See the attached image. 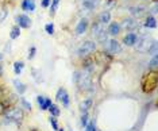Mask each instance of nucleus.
Instances as JSON below:
<instances>
[{
	"label": "nucleus",
	"mask_w": 158,
	"mask_h": 131,
	"mask_svg": "<svg viewBox=\"0 0 158 131\" xmlns=\"http://www.w3.org/2000/svg\"><path fill=\"white\" fill-rule=\"evenodd\" d=\"M141 85H142V91L145 93L154 92L158 87V72L152 70V72H149V73H146L142 77Z\"/></svg>",
	"instance_id": "nucleus-1"
},
{
	"label": "nucleus",
	"mask_w": 158,
	"mask_h": 131,
	"mask_svg": "<svg viewBox=\"0 0 158 131\" xmlns=\"http://www.w3.org/2000/svg\"><path fill=\"white\" fill-rule=\"evenodd\" d=\"M74 82L78 85L80 89H89V87L92 84V77H91V70H84V72H76L73 76Z\"/></svg>",
	"instance_id": "nucleus-2"
},
{
	"label": "nucleus",
	"mask_w": 158,
	"mask_h": 131,
	"mask_svg": "<svg viewBox=\"0 0 158 131\" xmlns=\"http://www.w3.org/2000/svg\"><path fill=\"white\" fill-rule=\"evenodd\" d=\"M95 50H96V43L92 42V41H87L77 49V54L81 57H87L91 53L95 52Z\"/></svg>",
	"instance_id": "nucleus-3"
},
{
	"label": "nucleus",
	"mask_w": 158,
	"mask_h": 131,
	"mask_svg": "<svg viewBox=\"0 0 158 131\" xmlns=\"http://www.w3.org/2000/svg\"><path fill=\"white\" fill-rule=\"evenodd\" d=\"M6 116L8 120H14V122H22L23 119V111L20 108H12V110L7 111L6 112Z\"/></svg>",
	"instance_id": "nucleus-4"
},
{
	"label": "nucleus",
	"mask_w": 158,
	"mask_h": 131,
	"mask_svg": "<svg viewBox=\"0 0 158 131\" xmlns=\"http://www.w3.org/2000/svg\"><path fill=\"white\" fill-rule=\"evenodd\" d=\"M134 45H135L138 52H147V50H149V46L152 45V43H150V38L147 37V35H143V37L138 38V42H135Z\"/></svg>",
	"instance_id": "nucleus-5"
},
{
	"label": "nucleus",
	"mask_w": 158,
	"mask_h": 131,
	"mask_svg": "<svg viewBox=\"0 0 158 131\" xmlns=\"http://www.w3.org/2000/svg\"><path fill=\"white\" fill-rule=\"evenodd\" d=\"M56 99L58 101H62L64 107H69V103H70V101H69V95H68V92L64 88H60L58 91H57Z\"/></svg>",
	"instance_id": "nucleus-6"
},
{
	"label": "nucleus",
	"mask_w": 158,
	"mask_h": 131,
	"mask_svg": "<svg viewBox=\"0 0 158 131\" xmlns=\"http://www.w3.org/2000/svg\"><path fill=\"white\" fill-rule=\"evenodd\" d=\"M107 50H108L110 53H112V54L119 53L120 50H122L120 43L118 42V41H115V39H111V41L107 42Z\"/></svg>",
	"instance_id": "nucleus-7"
},
{
	"label": "nucleus",
	"mask_w": 158,
	"mask_h": 131,
	"mask_svg": "<svg viewBox=\"0 0 158 131\" xmlns=\"http://www.w3.org/2000/svg\"><path fill=\"white\" fill-rule=\"evenodd\" d=\"M16 23L19 24V27H23V28H28L31 26V20L27 15H18L16 16Z\"/></svg>",
	"instance_id": "nucleus-8"
},
{
	"label": "nucleus",
	"mask_w": 158,
	"mask_h": 131,
	"mask_svg": "<svg viewBox=\"0 0 158 131\" xmlns=\"http://www.w3.org/2000/svg\"><path fill=\"white\" fill-rule=\"evenodd\" d=\"M122 26H123L126 30H134V28L138 27V22H136L134 18H127V19L123 20Z\"/></svg>",
	"instance_id": "nucleus-9"
},
{
	"label": "nucleus",
	"mask_w": 158,
	"mask_h": 131,
	"mask_svg": "<svg viewBox=\"0 0 158 131\" xmlns=\"http://www.w3.org/2000/svg\"><path fill=\"white\" fill-rule=\"evenodd\" d=\"M87 27H88V20L87 19H81L80 22H78L77 27H76V32H77L78 35L84 34L85 30H87Z\"/></svg>",
	"instance_id": "nucleus-10"
},
{
	"label": "nucleus",
	"mask_w": 158,
	"mask_h": 131,
	"mask_svg": "<svg viewBox=\"0 0 158 131\" xmlns=\"http://www.w3.org/2000/svg\"><path fill=\"white\" fill-rule=\"evenodd\" d=\"M123 42H124V45H127V46H134V43L136 42V35L134 32H130V34H127L124 37Z\"/></svg>",
	"instance_id": "nucleus-11"
},
{
	"label": "nucleus",
	"mask_w": 158,
	"mask_h": 131,
	"mask_svg": "<svg viewBox=\"0 0 158 131\" xmlns=\"http://www.w3.org/2000/svg\"><path fill=\"white\" fill-rule=\"evenodd\" d=\"M110 19H111V14L108 12V11H104V12H102L99 15V23H102V24H107L110 22Z\"/></svg>",
	"instance_id": "nucleus-12"
},
{
	"label": "nucleus",
	"mask_w": 158,
	"mask_h": 131,
	"mask_svg": "<svg viewBox=\"0 0 158 131\" xmlns=\"http://www.w3.org/2000/svg\"><path fill=\"white\" fill-rule=\"evenodd\" d=\"M98 3H99V0H82V6L87 10H95Z\"/></svg>",
	"instance_id": "nucleus-13"
},
{
	"label": "nucleus",
	"mask_w": 158,
	"mask_h": 131,
	"mask_svg": "<svg viewBox=\"0 0 158 131\" xmlns=\"http://www.w3.org/2000/svg\"><path fill=\"white\" fill-rule=\"evenodd\" d=\"M119 31H120V26H119V24H118V23H111L107 32H108L110 35H118V34H119Z\"/></svg>",
	"instance_id": "nucleus-14"
},
{
	"label": "nucleus",
	"mask_w": 158,
	"mask_h": 131,
	"mask_svg": "<svg viewBox=\"0 0 158 131\" xmlns=\"http://www.w3.org/2000/svg\"><path fill=\"white\" fill-rule=\"evenodd\" d=\"M145 27L147 28H156L157 27V20H156V18H153V16H149L146 19L145 22Z\"/></svg>",
	"instance_id": "nucleus-15"
},
{
	"label": "nucleus",
	"mask_w": 158,
	"mask_h": 131,
	"mask_svg": "<svg viewBox=\"0 0 158 131\" xmlns=\"http://www.w3.org/2000/svg\"><path fill=\"white\" fill-rule=\"evenodd\" d=\"M91 105H92V100L91 99H88V100H85V101H82V103L80 104V110L81 112L84 114V112H87L89 108H91Z\"/></svg>",
	"instance_id": "nucleus-16"
},
{
	"label": "nucleus",
	"mask_w": 158,
	"mask_h": 131,
	"mask_svg": "<svg viewBox=\"0 0 158 131\" xmlns=\"http://www.w3.org/2000/svg\"><path fill=\"white\" fill-rule=\"evenodd\" d=\"M23 66H24V64L22 62V61H16V62L14 64V72H15L16 76H19L20 73H22Z\"/></svg>",
	"instance_id": "nucleus-17"
},
{
	"label": "nucleus",
	"mask_w": 158,
	"mask_h": 131,
	"mask_svg": "<svg viewBox=\"0 0 158 131\" xmlns=\"http://www.w3.org/2000/svg\"><path fill=\"white\" fill-rule=\"evenodd\" d=\"M100 31H103V24L99 23V22H95V23L92 24V34L93 35H98Z\"/></svg>",
	"instance_id": "nucleus-18"
},
{
	"label": "nucleus",
	"mask_w": 158,
	"mask_h": 131,
	"mask_svg": "<svg viewBox=\"0 0 158 131\" xmlns=\"http://www.w3.org/2000/svg\"><path fill=\"white\" fill-rule=\"evenodd\" d=\"M14 85H15L16 91H18V92H19L20 95L26 92V85L22 84V82H20V81H18V80H15V81H14Z\"/></svg>",
	"instance_id": "nucleus-19"
},
{
	"label": "nucleus",
	"mask_w": 158,
	"mask_h": 131,
	"mask_svg": "<svg viewBox=\"0 0 158 131\" xmlns=\"http://www.w3.org/2000/svg\"><path fill=\"white\" fill-rule=\"evenodd\" d=\"M96 37H98V41L99 42H103V43H106L107 42V39H108V32H106V31H100L98 35H96Z\"/></svg>",
	"instance_id": "nucleus-20"
},
{
	"label": "nucleus",
	"mask_w": 158,
	"mask_h": 131,
	"mask_svg": "<svg viewBox=\"0 0 158 131\" xmlns=\"http://www.w3.org/2000/svg\"><path fill=\"white\" fill-rule=\"evenodd\" d=\"M48 110L50 111V115L54 116V118H57V116H60V108L57 107V105L52 104V105H50V107L48 108Z\"/></svg>",
	"instance_id": "nucleus-21"
},
{
	"label": "nucleus",
	"mask_w": 158,
	"mask_h": 131,
	"mask_svg": "<svg viewBox=\"0 0 158 131\" xmlns=\"http://www.w3.org/2000/svg\"><path fill=\"white\" fill-rule=\"evenodd\" d=\"M19 35H20V28H19V26H14L12 30H11V34H10V37H11V39H16Z\"/></svg>",
	"instance_id": "nucleus-22"
},
{
	"label": "nucleus",
	"mask_w": 158,
	"mask_h": 131,
	"mask_svg": "<svg viewBox=\"0 0 158 131\" xmlns=\"http://www.w3.org/2000/svg\"><path fill=\"white\" fill-rule=\"evenodd\" d=\"M147 52H149V54H152L153 57L158 54V53H157V42H156V41L152 42V45L149 46V50H147Z\"/></svg>",
	"instance_id": "nucleus-23"
},
{
	"label": "nucleus",
	"mask_w": 158,
	"mask_h": 131,
	"mask_svg": "<svg viewBox=\"0 0 158 131\" xmlns=\"http://www.w3.org/2000/svg\"><path fill=\"white\" fill-rule=\"evenodd\" d=\"M37 101H38L39 107H41V110H42V111H46V107H45L46 99H45V97H44V96H38V97H37Z\"/></svg>",
	"instance_id": "nucleus-24"
},
{
	"label": "nucleus",
	"mask_w": 158,
	"mask_h": 131,
	"mask_svg": "<svg viewBox=\"0 0 158 131\" xmlns=\"http://www.w3.org/2000/svg\"><path fill=\"white\" fill-rule=\"evenodd\" d=\"M142 10H143L142 7H138V8H136V7H132V8H131V14H132V15H136V16H141L142 12H143Z\"/></svg>",
	"instance_id": "nucleus-25"
},
{
	"label": "nucleus",
	"mask_w": 158,
	"mask_h": 131,
	"mask_svg": "<svg viewBox=\"0 0 158 131\" xmlns=\"http://www.w3.org/2000/svg\"><path fill=\"white\" fill-rule=\"evenodd\" d=\"M49 122H50V125H52L53 130L58 131V125H57V120H56V118H54V116H52V115H50V118H49Z\"/></svg>",
	"instance_id": "nucleus-26"
},
{
	"label": "nucleus",
	"mask_w": 158,
	"mask_h": 131,
	"mask_svg": "<svg viewBox=\"0 0 158 131\" xmlns=\"http://www.w3.org/2000/svg\"><path fill=\"white\" fill-rule=\"evenodd\" d=\"M33 74H34V78H35V81H37V82L42 81V77H41V70H38V69H33Z\"/></svg>",
	"instance_id": "nucleus-27"
},
{
	"label": "nucleus",
	"mask_w": 158,
	"mask_h": 131,
	"mask_svg": "<svg viewBox=\"0 0 158 131\" xmlns=\"http://www.w3.org/2000/svg\"><path fill=\"white\" fill-rule=\"evenodd\" d=\"M157 56H154L153 58H152V61H150V64H149V66H150V69L152 70H157Z\"/></svg>",
	"instance_id": "nucleus-28"
},
{
	"label": "nucleus",
	"mask_w": 158,
	"mask_h": 131,
	"mask_svg": "<svg viewBox=\"0 0 158 131\" xmlns=\"http://www.w3.org/2000/svg\"><path fill=\"white\" fill-rule=\"evenodd\" d=\"M58 4H60V0H53L52 6H50V12L54 14L56 11H57V7H58Z\"/></svg>",
	"instance_id": "nucleus-29"
},
{
	"label": "nucleus",
	"mask_w": 158,
	"mask_h": 131,
	"mask_svg": "<svg viewBox=\"0 0 158 131\" xmlns=\"http://www.w3.org/2000/svg\"><path fill=\"white\" fill-rule=\"evenodd\" d=\"M45 30H46V32H48V34H50V35L54 34V26H53L52 23L46 24V26H45Z\"/></svg>",
	"instance_id": "nucleus-30"
},
{
	"label": "nucleus",
	"mask_w": 158,
	"mask_h": 131,
	"mask_svg": "<svg viewBox=\"0 0 158 131\" xmlns=\"http://www.w3.org/2000/svg\"><path fill=\"white\" fill-rule=\"evenodd\" d=\"M20 103H22V105H23V108H26V110H28V111H31V104L28 103V101L24 99V97H22L20 99Z\"/></svg>",
	"instance_id": "nucleus-31"
},
{
	"label": "nucleus",
	"mask_w": 158,
	"mask_h": 131,
	"mask_svg": "<svg viewBox=\"0 0 158 131\" xmlns=\"http://www.w3.org/2000/svg\"><path fill=\"white\" fill-rule=\"evenodd\" d=\"M81 125H82V127H85L88 125V114L87 112H84L82 116H81Z\"/></svg>",
	"instance_id": "nucleus-32"
},
{
	"label": "nucleus",
	"mask_w": 158,
	"mask_h": 131,
	"mask_svg": "<svg viewBox=\"0 0 158 131\" xmlns=\"http://www.w3.org/2000/svg\"><path fill=\"white\" fill-rule=\"evenodd\" d=\"M7 15H8V14H7V11L6 10H0V22H4V19L7 18Z\"/></svg>",
	"instance_id": "nucleus-33"
},
{
	"label": "nucleus",
	"mask_w": 158,
	"mask_h": 131,
	"mask_svg": "<svg viewBox=\"0 0 158 131\" xmlns=\"http://www.w3.org/2000/svg\"><path fill=\"white\" fill-rule=\"evenodd\" d=\"M35 53H37V49H35V47L33 46V47L30 49V53H28V60H33L34 56H35Z\"/></svg>",
	"instance_id": "nucleus-34"
},
{
	"label": "nucleus",
	"mask_w": 158,
	"mask_h": 131,
	"mask_svg": "<svg viewBox=\"0 0 158 131\" xmlns=\"http://www.w3.org/2000/svg\"><path fill=\"white\" fill-rule=\"evenodd\" d=\"M95 130V123L91 122V123H88L87 126H85V131H93Z\"/></svg>",
	"instance_id": "nucleus-35"
},
{
	"label": "nucleus",
	"mask_w": 158,
	"mask_h": 131,
	"mask_svg": "<svg viewBox=\"0 0 158 131\" xmlns=\"http://www.w3.org/2000/svg\"><path fill=\"white\" fill-rule=\"evenodd\" d=\"M35 10V4H34V0H30V3H28V7H27V11H30V12H33Z\"/></svg>",
	"instance_id": "nucleus-36"
},
{
	"label": "nucleus",
	"mask_w": 158,
	"mask_h": 131,
	"mask_svg": "<svg viewBox=\"0 0 158 131\" xmlns=\"http://www.w3.org/2000/svg\"><path fill=\"white\" fill-rule=\"evenodd\" d=\"M6 110H7V107L3 103H0V115H3V114H6Z\"/></svg>",
	"instance_id": "nucleus-37"
},
{
	"label": "nucleus",
	"mask_w": 158,
	"mask_h": 131,
	"mask_svg": "<svg viewBox=\"0 0 158 131\" xmlns=\"http://www.w3.org/2000/svg\"><path fill=\"white\" fill-rule=\"evenodd\" d=\"M28 3H30V0H23V3H22V8L24 11H27V7H28Z\"/></svg>",
	"instance_id": "nucleus-38"
},
{
	"label": "nucleus",
	"mask_w": 158,
	"mask_h": 131,
	"mask_svg": "<svg viewBox=\"0 0 158 131\" xmlns=\"http://www.w3.org/2000/svg\"><path fill=\"white\" fill-rule=\"evenodd\" d=\"M50 6V0H42V7H49Z\"/></svg>",
	"instance_id": "nucleus-39"
},
{
	"label": "nucleus",
	"mask_w": 158,
	"mask_h": 131,
	"mask_svg": "<svg viewBox=\"0 0 158 131\" xmlns=\"http://www.w3.org/2000/svg\"><path fill=\"white\" fill-rule=\"evenodd\" d=\"M50 105H52V100H50V99H46V101H45V107H46V110H48Z\"/></svg>",
	"instance_id": "nucleus-40"
},
{
	"label": "nucleus",
	"mask_w": 158,
	"mask_h": 131,
	"mask_svg": "<svg viewBox=\"0 0 158 131\" xmlns=\"http://www.w3.org/2000/svg\"><path fill=\"white\" fill-rule=\"evenodd\" d=\"M152 12H153V14H157V6H154V8H153Z\"/></svg>",
	"instance_id": "nucleus-41"
},
{
	"label": "nucleus",
	"mask_w": 158,
	"mask_h": 131,
	"mask_svg": "<svg viewBox=\"0 0 158 131\" xmlns=\"http://www.w3.org/2000/svg\"><path fill=\"white\" fill-rule=\"evenodd\" d=\"M2 73H3V65L0 64V76H2Z\"/></svg>",
	"instance_id": "nucleus-42"
},
{
	"label": "nucleus",
	"mask_w": 158,
	"mask_h": 131,
	"mask_svg": "<svg viewBox=\"0 0 158 131\" xmlns=\"http://www.w3.org/2000/svg\"><path fill=\"white\" fill-rule=\"evenodd\" d=\"M2 60H3V54L0 53V61H2Z\"/></svg>",
	"instance_id": "nucleus-43"
},
{
	"label": "nucleus",
	"mask_w": 158,
	"mask_h": 131,
	"mask_svg": "<svg viewBox=\"0 0 158 131\" xmlns=\"http://www.w3.org/2000/svg\"><path fill=\"white\" fill-rule=\"evenodd\" d=\"M58 131H65V130H64V129H58Z\"/></svg>",
	"instance_id": "nucleus-44"
},
{
	"label": "nucleus",
	"mask_w": 158,
	"mask_h": 131,
	"mask_svg": "<svg viewBox=\"0 0 158 131\" xmlns=\"http://www.w3.org/2000/svg\"><path fill=\"white\" fill-rule=\"evenodd\" d=\"M110 2H114V0H110Z\"/></svg>",
	"instance_id": "nucleus-45"
},
{
	"label": "nucleus",
	"mask_w": 158,
	"mask_h": 131,
	"mask_svg": "<svg viewBox=\"0 0 158 131\" xmlns=\"http://www.w3.org/2000/svg\"><path fill=\"white\" fill-rule=\"evenodd\" d=\"M93 131H96V129H95V130H93Z\"/></svg>",
	"instance_id": "nucleus-46"
}]
</instances>
